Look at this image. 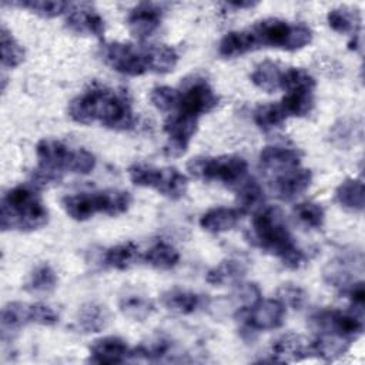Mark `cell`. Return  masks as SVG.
Listing matches in <instances>:
<instances>
[{"label": "cell", "instance_id": "cell-38", "mask_svg": "<svg viewBox=\"0 0 365 365\" xmlns=\"http://www.w3.org/2000/svg\"><path fill=\"white\" fill-rule=\"evenodd\" d=\"M120 311L135 321H143L154 312V304L150 298L138 294H125L118 302Z\"/></svg>", "mask_w": 365, "mask_h": 365}, {"label": "cell", "instance_id": "cell-24", "mask_svg": "<svg viewBox=\"0 0 365 365\" xmlns=\"http://www.w3.org/2000/svg\"><path fill=\"white\" fill-rule=\"evenodd\" d=\"M61 202L66 214L76 221H86L96 212H100L96 192H78L66 195Z\"/></svg>", "mask_w": 365, "mask_h": 365}, {"label": "cell", "instance_id": "cell-46", "mask_svg": "<svg viewBox=\"0 0 365 365\" xmlns=\"http://www.w3.org/2000/svg\"><path fill=\"white\" fill-rule=\"evenodd\" d=\"M261 295H262L261 289L257 284L241 281L237 284V288L234 289L231 297H232L234 302L238 305V308H248V307H252L254 304H257L259 299H262Z\"/></svg>", "mask_w": 365, "mask_h": 365}, {"label": "cell", "instance_id": "cell-42", "mask_svg": "<svg viewBox=\"0 0 365 365\" xmlns=\"http://www.w3.org/2000/svg\"><path fill=\"white\" fill-rule=\"evenodd\" d=\"M20 7L29 9L30 11L41 16V17H57L63 13H67L70 9V3L61 1V0H26V1H19L14 3Z\"/></svg>", "mask_w": 365, "mask_h": 365}, {"label": "cell", "instance_id": "cell-8", "mask_svg": "<svg viewBox=\"0 0 365 365\" xmlns=\"http://www.w3.org/2000/svg\"><path fill=\"white\" fill-rule=\"evenodd\" d=\"M287 315L285 305L278 298L259 299L248 308H238L235 312L237 321L244 331H271L282 327Z\"/></svg>", "mask_w": 365, "mask_h": 365}, {"label": "cell", "instance_id": "cell-34", "mask_svg": "<svg viewBox=\"0 0 365 365\" xmlns=\"http://www.w3.org/2000/svg\"><path fill=\"white\" fill-rule=\"evenodd\" d=\"M251 50H254V47L247 29L227 33L218 44L220 56L227 58L242 56Z\"/></svg>", "mask_w": 365, "mask_h": 365}, {"label": "cell", "instance_id": "cell-7", "mask_svg": "<svg viewBox=\"0 0 365 365\" xmlns=\"http://www.w3.org/2000/svg\"><path fill=\"white\" fill-rule=\"evenodd\" d=\"M36 155L38 163L33 175L36 185L58 181L63 173H71L74 150L58 140H40L36 145Z\"/></svg>", "mask_w": 365, "mask_h": 365}, {"label": "cell", "instance_id": "cell-16", "mask_svg": "<svg viewBox=\"0 0 365 365\" xmlns=\"http://www.w3.org/2000/svg\"><path fill=\"white\" fill-rule=\"evenodd\" d=\"M131 349L127 342L114 335L101 336L90 346L88 361L93 364H121L130 358Z\"/></svg>", "mask_w": 365, "mask_h": 365}, {"label": "cell", "instance_id": "cell-11", "mask_svg": "<svg viewBox=\"0 0 365 365\" xmlns=\"http://www.w3.org/2000/svg\"><path fill=\"white\" fill-rule=\"evenodd\" d=\"M218 106V96L208 84L205 78L194 77L188 83L184 84L182 90L180 91V101H178V111L200 117L212 111Z\"/></svg>", "mask_w": 365, "mask_h": 365}, {"label": "cell", "instance_id": "cell-48", "mask_svg": "<svg viewBox=\"0 0 365 365\" xmlns=\"http://www.w3.org/2000/svg\"><path fill=\"white\" fill-rule=\"evenodd\" d=\"M30 315H31V322L38 324V325H46L51 327L58 322V315L57 312L46 305V304H30Z\"/></svg>", "mask_w": 365, "mask_h": 365}, {"label": "cell", "instance_id": "cell-6", "mask_svg": "<svg viewBox=\"0 0 365 365\" xmlns=\"http://www.w3.org/2000/svg\"><path fill=\"white\" fill-rule=\"evenodd\" d=\"M128 177L138 187H148L170 200L181 198L187 191V177L174 167H154L135 163L128 168Z\"/></svg>", "mask_w": 365, "mask_h": 365}, {"label": "cell", "instance_id": "cell-32", "mask_svg": "<svg viewBox=\"0 0 365 365\" xmlns=\"http://www.w3.org/2000/svg\"><path fill=\"white\" fill-rule=\"evenodd\" d=\"M147 51L150 71L157 74H165L175 68L178 61V54L175 48L167 44H155L147 47Z\"/></svg>", "mask_w": 365, "mask_h": 365}, {"label": "cell", "instance_id": "cell-33", "mask_svg": "<svg viewBox=\"0 0 365 365\" xmlns=\"http://www.w3.org/2000/svg\"><path fill=\"white\" fill-rule=\"evenodd\" d=\"M138 248L133 242H124L108 248L104 254V264L108 268L124 271L138 259Z\"/></svg>", "mask_w": 365, "mask_h": 365}, {"label": "cell", "instance_id": "cell-9", "mask_svg": "<svg viewBox=\"0 0 365 365\" xmlns=\"http://www.w3.org/2000/svg\"><path fill=\"white\" fill-rule=\"evenodd\" d=\"M103 60L113 70L125 76H143L150 71L147 47H138L131 43L111 41L103 46Z\"/></svg>", "mask_w": 365, "mask_h": 365}, {"label": "cell", "instance_id": "cell-30", "mask_svg": "<svg viewBox=\"0 0 365 365\" xmlns=\"http://www.w3.org/2000/svg\"><path fill=\"white\" fill-rule=\"evenodd\" d=\"M96 194L98 200L100 212L111 217L125 212L131 205V195L124 190L108 188V190L96 191Z\"/></svg>", "mask_w": 365, "mask_h": 365}, {"label": "cell", "instance_id": "cell-23", "mask_svg": "<svg viewBox=\"0 0 365 365\" xmlns=\"http://www.w3.org/2000/svg\"><path fill=\"white\" fill-rule=\"evenodd\" d=\"M247 272L245 265L240 259L228 258L221 261L218 265L212 267L207 275L205 281L215 287H224V285H237L242 281L244 275Z\"/></svg>", "mask_w": 365, "mask_h": 365}, {"label": "cell", "instance_id": "cell-17", "mask_svg": "<svg viewBox=\"0 0 365 365\" xmlns=\"http://www.w3.org/2000/svg\"><path fill=\"white\" fill-rule=\"evenodd\" d=\"M312 181V173L307 168H295L274 178V190L284 201H291L304 194Z\"/></svg>", "mask_w": 365, "mask_h": 365}, {"label": "cell", "instance_id": "cell-19", "mask_svg": "<svg viewBox=\"0 0 365 365\" xmlns=\"http://www.w3.org/2000/svg\"><path fill=\"white\" fill-rule=\"evenodd\" d=\"M242 212L238 208L215 207L201 215L200 225L207 232L221 234L232 230L238 224Z\"/></svg>", "mask_w": 365, "mask_h": 365}, {"label": "cell", "instance_id": "cell-41", "mask_svg": "<svg viewBox=\"0 0 365 365\" xmlns=\"http://www.w3.org/2000/svg\"><path fill=\"white\" fill-rule=\"evenodd\" d=\"M171 349V342L163 336L150 339L140 344L137 348L131 349L130 358H143L147 361H160L168 355Z\"/></svg>", "mask_w": 365, "mask_h": 365}, {"label": "cell", "instance_id": "cell-37", "mask_svg": "<svg viewBox=\"0 0 365 365\" xmlns=\"http://www.w3.org/2000/svg\"><path fill=\"white\" fill-rule=\"evenodd\" d=\"M57 274L47 264L37 265L29 275L26 289L31 294H48L57 287Z\"/></svg>", "mask_w": 365, "mask_h": 365}, {"label": "cell", "instance_id": "cell-40", "mask_svg": "<svg viewBox=\"0 0 365 365\" xmlns=\"http://www.w3.org/2000/svg\"><path fill=\"white\" fill-rule=\"evenodd\" d=\"M0 48H1V66L14 68L24 60V48L14 38V36L3 26L0 31Z\"/></svg>", "mask_w": 365, "mask_h": 365}, {"label": "cell", "instance_id": "cell-31", "mask_svg": "<svg viewBox=\"0 0 365 365\" xmlns=\"http://www.w3.org/2000/svg\"><path fill=\"white\" fill-rule=\"evenodd\" d=\"M352 259L351 258H335L327 264L324 268V279L339 289H345L349 284L354 282L352 277Z\"/></svg>", "mask_w": 365, "mask_h": 365}, {"label": "cell", "instance_id": "cell-4", "mask_svg": "<svg viewBox=\"0 0 365 365\" xmlns=\"http://www.w3.org/2000/svg\"><path fill=\"white\" fill-rule=\"evenodd\" d=\"M254 50L258 47H272L295 51L312 40V31L301 23H289L281 19H264L247 29Z\"/></svg>", "mask_w": 365, "mask_h": 365}, {"label": "cell", "instance_id": "cell-18", "mask_svg": "<svg viewBox=\"0 0 365 365\" xmlns=\"http://www.w3.org/2000/svg\"><path fill=\"white\" fill-rule=\"evenodd\" d=\"M205 297L194 291H188L182 288H171L161 295V302L171 312H175L180 315H190L198 311L200 308L207 307Z\"/></svg>", "mask_w": 365, "mask_h": 365}, {"label": "cell", "instance_id": "cell-49", "mask_svg": "<svg viewBox=\"0 0 365 365\" xmlns=\"http://www.w3.org/2000/svg\"><path fill=\"white\" fill-rule=\"evenodd\" d=\"M96 167V157L88 150L77 148L74 150L73 163H71V173L74 174H88Z\"/></svg>", "mask_w": 365, "mask_h": 365}, {"label": "cell", "instance_id": "cell-43", "mask_svg": "<svg viewBox=\"0 0 365 365\" xmlns=\"http://www.w3.org/2000/svg\"><path fill=\"white\" fill-rule=\"evenodd\" d=\"M281 88H284L285 91H298V90L314 91L315 80L307 70L299 67H289L284 71Z\"/></svg>", "mask_w": 365, "mask_h": 365}, {"label": "cell", "instance_id": "cell-21", "mask_svg": "<svg viewBox=\"0 0 365 365\" xmlns=\"http://www.w3.org/2000/svg\"><path fill=\"white\" fill-rule=\"evenodd\" d=\"M352 342H354L352 339L338 334L321 332L318 334L317 339L312 344H309V351L318 358H322L325 361H332L344 355Z\"/></svg>", "mask_w": 365, "mask_h": 365}, {"label": "cell", "instance_id": "cell-28", "mask_svg": "<svg viewBox=\"0 0 365 365\" xmlns=\"http://www.w3.org/2000/svg\"><path fill=\"white\" fill-rule=\"evenodd\" d=\"M327 21L329 27L336 33H341V34L351 33L352 36L359 34L361 14L356 9H351L346 6L331 9L327 14Z\"/></svg>", "mask_w": 365, "mask_h": 365}, {"label": "cell", "instance_id": "cell-45", "mask_svg": "<svg viewBox=\"0 0 365 365\" xmlns=\"http://www.w3.org/2000/svg\"><path fill=\"white\" fill-rule=\"evenodd\" d=\"M150 100L157 110L167 113L178 107L180 91L170 86H158L151 90Z\"/></svg>", "mask_w": 365, "mask_h": 365}, {"label": "cell", "instance_id": "cell-44", "mask_svg": "<svg viewBox=\"0 0 365 365\" xmlns=\"http://www.w3.org/2000/svg\"><path fill=\"white\" fill-rule=\"evenodd\" d=\"M295 218L308 228H321L324 224V210L319 204L312 201H304L294 207Z\"/></svg>", "mask_w": 365, "mask_h": 365}, {"label": "cell", "instance_id": "cell-47", "mask_svg": "<svg viewBox=\"0 0 365 365\" xmlns=\"http://www.w3.org/2000/svg\"><path fill=\"white\" fill-rule=\"evenodd\" d=\"M278 299L285 305V307H291L294 309H299L307 299V294L302 288L292 285V284H287L282 285L278 289Z\"/></svg>", "mask_w": 365, "mask_h": 365}, {"label": "cell", "instance_id": "cell-3", "mask_svg": "<svg viewBox=\"0 0 365 365\" xmlns=\"http://www.w3.org/2000/svg\"><path fill=\"white\" fill-rule=\"evenodd\" d=\"M48 221V211L33 185L20 184L10 188L0 202V225L3 231H34Z\"/></svg>", "mask_w": 365, "mask_h": 365}, {"label": "cell", "instance_id": "cell-14", "mask_svg": "<svg viewBox=\"0 0 365 365\" xmlns=\"http://www.w3.org/2000/svg\"><path fill=\"white\" fill-rule=\"evenodd\" d=\"M161 7L154 3H138L134 6L127 16V26L130 33L144 40L153 36L161 24Z\"/></svg>", "mask_w": 365, "mask_h": 365}, {"label": "cell", "instance_id": "cell-12", "mask_svg": "<svg viewBox=\"0 0 365 365\" xmlns=\"http://www.w3.org/2000/svg\"><path fill=\"white\" fill-rule=\"evenodd\" d=\"M198 118L181 111L171 114L164 121V133L168 135L165 154L170 157H180L187 151V147L197 131Z\"/></svg>", "mask_w": 365, "mask_h": 365}, {"label": "cell", "instance_id": "cell-20", "mask_svg": "<svg viewBox=\"0 0 365 365\" xmlns=\"http://www.w3.org/2000/svg\"><path fill=\"white\" fill-rule=\"evenodd\" d=\"M309 354V345H305L302 338L292 332L281 335L271 346L272 359L278 362L299 361L308 356Z\"/></svg>", "mask_w": 365, "mask_h": 365}, {"label": "cell", "instance_id": "cell-50", "mask_svg": "<svg viewBox=\"0 0 365 365\" xmlns=\"http://www.w3.org/2000/svg\"><path fill=\"white\" fill-rule=\"evenodd\" d=\"M257 3L255 1H231L227 3L228 7H234V9H250L254 7Z\"/></svg>", "mask_w": 365, "mask_h": 365}, {"label": "cell", "instance_id": "cell-5", "mask_svg": "<svg viewBox=\"0 0 365 365\" xmlns=\"http://www.w3.org/2000/svg\"><path fill=\"white\" fill-rule=\"evenodd\" d=\"M188 173L202 181H218L225 185H240L247 178L248 164L240 155L194 157L187 163Z\"/></svg>", "mask_w": 365, "mask_h": 365}, {"label": "cell", "instance_id": "cell-26", "mask_svg": "<svg viewBox=\"0 0 365 365\" xmlns=\"http://www.w3.org/2000/svg\"><path fill=\"white\" fill-rule=\"evenodd\" d=\"M110 322V314L107 308L97 302L84 304L77 314V327L83 332H100Z\"/></svg>", "mask_w": 365, "mask_h": 365}, {"label": "cell", "instance_id": "cell-15", "mask_svg": "<svg viewBox=\"0 0 365 365\" xmlns=\"http://www.w3.org/2000/svg\"><path fill=\"white\" fill-rule=\"evenodd\" d=\"M66 26L78 34H91L101 37L106 30L104 19L90 4H73L70 6L66 17Z\"/></svg>", "mask_w": 365, "mask_h": 365}, {"label": "cell", "instance_id": "cell-35", "mask_svg": "<svg viewBox=\"0 0 365 365\" xmlns=\"http://www.w3.org/2000/svg\"><path fill=\"white\" fill-rule=\"evenodd\" d=\"M279 104L287 117H305L314 108V91H287Z\"/></svg>", "mask_w": 365, "mask_h": 365}, {"label": "cell", "instance_id": "cell-10", "mask_svg": "<svg viewBox=\"0 0 365 365\" xmlns=\"http://www.w3.org/2000/svg\"><path fill=\"white\" fill-rule=\"evenodd\" d=\"M311 328L317 332H332L355 341L364 331V312L341 311V309H321L311 315Z\"/></svg>", "mask_w": 365, "mask_h": 365}, {"label": "cell", "instance_id": "cell-13", "mask_svg": "<svg viewBox=\"0 0 365 365\" xmlns=\"http://www.w3.org/2000/svg\"><path fill=\"white\" fill-rule=\"evenodd\" d=\"M301 151L284 145H267L259 153V165L274 178L299 167Z\"/></svg>", "mask_w": 365, "mask_h": 365}, {"label": "cell", "instance_id": "cell-1", "mask_svg": "<svg viewBox=\"0 0 365 365\" xmlns=\"http://www.w3.org/2000/svg\"><path fill=\"white\" fill-rule=\"evenodd\" d=\"M68 115L78 124L98 121L101 125L125 131L135 125V115L124 93L104 86H93L68 104Z\"/></svg>", "mask_w": 365, "mask_h": 365}, {"label": "cell", "instance_id": "cell-25", "mask_svg": "<svg viewBox=\"0 0 365 365\" xmlns=\"http://www.w3.org/2000/svg\"><path fill=\"white\" fill-rule=\"evenodd\" d=\"M336 202L354 212H361L365 205V190L362 180L346 178L335 190Z\"/></svg>", "mask_w": 365, "mask_h": 365}, {"label": "cell", "instance_id": "cell-27", "mask_svg": "<svg viewBox=\"0 0 365 365\" xmlns=\"http://www.w3.org/2000/svg\"><path fill=\"white\" fill-rule=\"evenodd\" d=\"M238 210L242 214H255L264 207L265 195L259 182L254 178H245L237 190Z\"/></svg>", "mask_w": 365, "mask_h": 365}, {"label": "cell", "instance_id": "cell-2", "mask_svg": "<svg viewBox=\"0 0 365 365\" xmlns=\"http://www.w3.org/2000/svg\"><path fill=\"white\" fill-rule=\"evenodd\" d=\"M251 231L254 244L279 258L285 267L298 269L305 264L307 257L295 244L279 208L262 207L257 211Z\"/></svg>", "mask_w": 365, "mask_h": 365}, {"label": "cell", "instance_id": "cell-22", "mask_svg": "<svg viewBox=\"0 0 365 365\" xmlns=\"http://www.w3.org/2000/svg\"><path fill=\"white\" fill-rule=\"evenodd\" d=\"M31 322L30 315V304L24 302H9L1 309L0 317V329L1 338H10L16 334L21 327Z\"/></svg>", "mask_w": 365, "mask_h": 365}, {"label": "cell", "instance_id": "cell-36", "mask_svg": "<svg viewBox=\"0 0 365 365\" xmlns=\"http://www.w3.org/2000/svg\"><path fill=\"white\" fill-rule=\"evenodd\" d=\"M144 259L157 269H171L178 264L180 254L173 245L158 241L147 250Z\"/></svg>", "mask_w": 365, "mask_h": 365}, {"label": "cell", "instance_id": "cell-29", "mask_svg": "<svg viewBox=\"0 0 365 365\" xmlns=\"http://www.w3.org/2000/svg\"><path fill=\"white\" fill-rule=\"evenodd\" d=\"M282 76L284 70L277 63L265 60L255 67V70L251 74V80L258 88L267 93H274L278 88H281Z\"/></svg>", "mask_w": 365, "mask_h": 365}, {"label": "cell", "instance_id": "cell-39", "mask_svg": "<svg viewBox=\"0 0 365 365\" xmlns=\"http://www.w3.org/2000/svg\"><path fill=\"white\" fill-rule=\"evenodd\" d=\"M254 121L262 131H271L274 128H278L284 124V121L288 118L284 113L281 104L268 103L261 104L254 110Z\"/></svg>", "mask_w": 365, "mask_h": 365}]
</instances>
